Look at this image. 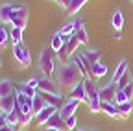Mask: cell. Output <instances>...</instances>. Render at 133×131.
<instances>
[{"label": "cell", "mask_w": 133, "mask_h": 131, "mask_svg": "<svg viewBox=\"0 0 133 131\" xmlns=\"http://www.w3.org/2000/svg\"><path fill=\"white\" fill-rule=\"evenodd\" d=\"M81 79H83V76H81V72L78 70V67H76L72 61H69V63L61 65L56 81H57V85H59L61 91H70V89H74V87L79 83Z\"/></svg>", "instance_id": "obj_1"}, {"label": "cell", "mask_w": 133, "mask_h": 131, "mask_svg": "<svg viewBox=\"0 0 133 131\" xmlns=\"http://www.w3.org/2000/svg\"><path fill=\"white\" fill-rule=\"evenodd\" d=\"M52 52L54 50L50 46H44L41 56H39V68H41V72H43L44 78H52L54 72H56V61H54Z\"/></svg>", "instance_id": "obj_2"}, {"label": "cell", "mask_w": 133, "mask_h": 131, "mask_svg": "<svg viewBox=\"0 0 133 131\" xmlns=\"http://www.w3.org/2000/svg\"><path fill=\"white\" fill-rule=\"evenodd\" d=\"M13 59H15V68L17 70H26L31 65V54L22 43L13 46Z\"/></svg>", "instance_id": "obj_3"}, {"label": "cell", "mask_w": 133, "mask_h": 131, "mask_svg": "<svg viewBox=\"0 0 133 131\" xmlns=\"http://www.w3.org/2000/svg\"><path fill=\"white\" fill-rule=\"evenodd\" d=\"M28 19H30V11L26 6H17L13 17H11V26L13 28H21L24 30L28 26Z\"/></svg>", "instance_id": "obj_4"}, {"label": "cell", "mask_w": 133, "mask_h": 131, "mask_svg": "<svg viewBox=\"0 0 133 131\" xmlns=\"http://www.w3.org/2000/svg\"><path fill=\"white\" fill-rule=\"evenodd\" d=\"M39 92H46V94H61V89L57 85V81H54L52 78H41L39 81Z\"/></svg>", "instance_id": "obj_5"}, {"label": "cell", "mask_w": 133, "mask_h": 131, "mask_svg": "<svg viewBox=\"0 0 133 131\" xmlns=\"http://www.w3.org/2000/svg\"><path fill=\"white\" fill-rule=\"evenodd\" d=\"M57 111H59V109L54 107V105H46L39 114H35V118H33V120H35V126H46V122L52 118Z\"/></svg>", "instance_id": "obj_6"}, {"label": "cell", "mask_w": 133, "mask_h": 131, "mask_svg": "<svg viewBox=\"0 0 133 131\" xmlns=\"http://www.w3.org/2000/svg\"><path fill=\"white\" fill-rule=\"evenodd\" d=\"M116 92H118V85L113 83V81H109V85H105V87L100 89V100H102V102H111V104H113Z\"/></svg>", "instance_id": "obj_7"}, {"label": "cell", "mask_w": 133, "mask_h": 131, "mask_svg": "<svg viewBox=\"0 0 133 131\" xmlns=\"http://www.w3.org/2000/svg\"><path fill=\"white\" fill-rule=\"evenodd\" d=\"M69 96L74 98V100H78V102H89V98H87V89H85V78H83L74 89L69 91Z\"/></svg>", "instance_id": "obj_8"}, {"label": "cell", "mask_w": 133, "mask_h": 131, "mask_svg": "<svg viewBox=\"0 0 133 131\" xmlns=\"http://www.w3.org/2000/svg\"><path fill=\"white\" fill-rule=\"evenodd\" d=\"M78 105H79V102L78 100H74V98H69L65 104H63V107L59 109V114H61V118L63 120H66L69 116H72V114H76V109H78Z\"/></svg>", "instance_id": "obj_9"}, {"label": "cell", "mask_w": 133, "mask_h": 131, "mask_svg": "<svg viewBox=\"0 0 133 131\" xmlns=\"http://www.w3.org/2000/svg\"><path fill=\"white\" fill-rule=\"evenodd\" d=\"M131 94H133V83L128 85L126 89H118V92H116L115 96V102L113 104H126V102H131Z\"/></svg>", "instance_id": "obj_10"}, {"label": "cell", "mask_w": 133, "mask_h": 131, "mask_svg": "<svg viewBox=\"0 0 133 131\" xmlns=\"http://www.w3.org/2000/svg\"><path fill=\"white\" fill-rule=\"evenodd\" d=\"M15 9H17L15 4H2V6H0V22H2V24L11 22V17H13Z\"/></svg>", "instance_id": "obj_11"}, {"label": "cell", "mask_w": 133, "mask_h": 131, "mask_svg": "<svg viewBox=\"0 0 133 131\" xmlns=\"http://www.w3.org/2000/svg\"><path fill=\"white\" fill-rule=\"evenodd\" d=\"M44 127H50V129H59V131H69V129H66L65 120L61 118V114H59V111H57L54 116L46 122V126H44Z\"/></svg>", "instance_id": "obj_12"}, {"label": "cell", "mask_w": 133, "mask_h": 131, "mask_svg": "<svg viewBox=\"0 0 133 131\" xmlns=\"http://www.w3.org/2000/svg\"><path fill=\"white\" fill-rule=\"evenodd\" d=\"M15 105H17V100H15V94H11V96H4V98H0V111L2 113H11L13 109H15Z\"/></svg>", "instance_id": "obj_13"}, {"label": "cell", "mask_w": 133, "mask_h": 131, "mask_svg": "<svg viewBox=\"0 0 133 131\" xmlns=\"http://www.w3.org/2000/svg\"><path fill=\"white\" fill-rule=\"evenodd\" d=\"M48 104H46V100H44V98H43V94L37 91V94L35 96H33L31 98V107H33V116H35V114H39L44 107H46Z\"/></svg>", "instance_id": "obj_14"}, {"label": "cell", "mask_w": 133, "mask_h": 131, "mask_svg": "<svg viewBox=\"0 0 133 131\" xmlns=\"http://www.w3.org/2000/svg\"><path fill=\"white\" fill-rule=\"evenodd\" d=\"M11 94H15V85H13V81L8 79V78H2V79H0V98L11 96Z\"/></svg>", "instance_id": "obj_15"}, {"label": "cell", "mask_w": 133, "mask_h": 131, "mask_svg": "<svg viewBox=\"0 0 133 131\" xmlns=\"http://www.w3.org/2000/svg\"><path fill=\"white\" fill-rule=\"evenodd\" d=\"M41 94H43V98L46 100L48 105H54V107H57V109L63 107V98H61V94H46V92H41Z\"/></svg>", "instance_id": "obj_16"}, {"label": "cell", "mask_w": 133, "mask_h": 131, "mask_svg": "<svg viewBox=\"0 0 133 131\" xmlns=\"http://www.w3.org/2000/svg\"><path fill=\"white\" fill-rule=\"evenodd\" d=\"M126 72H128V61H126V59H122L118 65H116V70H115V74H113V79H111V81H113V83H118V79H120Z\"/></svg>", "instance_id": "obj_17"}, {"label": "cell", "mask_w": 133, "mask_h": 131, "mask_svg": "<svg viewBox=\"0 0 133 131\" xmlns=\"http://www.w3.org/2000/svg\"><path fill=\"white\" fill-rule=\"evenodd\" d=\"M116 109H118V116L120 118H128L129 114H131V111H133V102H126V104H118L116 105Z\"/></svg>", "instance_id": "obj_18"}, {"label": "cell", "mask_w": 133, "mask_h": 131, "mask_svg": "<svg viewBox=\"0 0 133 131\" xmlns=\"http://www.w3.org/2000/svg\"><path fill=\"white\" fill-rule=\"evenodd\" d=\"M105 74H107V65H105L104 61L96 63V65H94V68H92V78H96V79H102Z\"/></svg>", "instance_id": "obj_19"}, {"label": "cell", "mask_w": 133, "mask_h": 131, "mask_svg": "<svg viewBox=\"0 0 133 131\" xmlns=\"http://www.w3.org/2000/svg\"><path fill=\"white\" fill-rule=\"evenodd\" d=\"M102 111H104L105 114H109V116H113V118H120V116H118V109H116V104L102 102Z\"/></svg>", "instance_id": "obj_20"}, {"label": "cell", "mask_w": 133, "mask_h": 131, "mask_svg": "<svg viewBox=\"0 0 133 131\" xmlns=\"http://www.w3.org/2000/svg\"><path fill=\"white\" fill-rule=\"evenodd\" d=\"M89 2V0H72V2H70V6L69 8H66L65 11H66V15H76L83 6H85Z\"/></svg>", "instance_id": "obj_21"}, {"label": "cell", "mask_w": 133, "mask_h": 131, "mask_svg": "<svg viewBox=\"0 0 133 131\" xmlns=\"http://www.w3.org/2000/svg\"><path fill=\"white\" fill-rule=\"evenodd\" d=\"M81 54L89 59L91 65H96V63H100V59H102V52L96 50V48H94V50H85V52H81Z\"/></svg>", "instance_id": "obj_22"}, {"label": "cell", "mask_w": 133, "mask_h": 131, "mask_svg": "<svg viewBox=\"0 0 133 131\" xmlns=\"http://www.w3.org/2000/svg\"><path fill=\"white\" fill-rule=\"evenodd\" d=\"M113 28H115V31H122V28H124V15L118 9L113 13Z\"/></svg>", "instance_id": "obj_23"}, {"label": "cell", "mask_w": 133, "mask_h": 131, "mask_svg": "<svg viewBox=\"0 0 133 131\" xmlns=\"http://www.w3.org/2000/svg\"><path fill=\"white\" fill-rule=\"evenodd\" d=\"M15 91H17V92H21V94H26L28 98H33V96L37 94V91H35V89H31L28 83H19V85L15 87Z\"/></svg>", "instance_id": "obj_24"}, {"label": "cell", "mask_w": 133, "mask_h": 131, "mask_svg": "<svg viewBox=\"0 0 133 131\" xmlns=\"http://www.w3.org/2000/svg\"><path fill=\"white\" fill-rule=\"evenodd\" d=\"M74 37L79 41V44H83V46H87L89 44V35H87V30H85V26H81L79 30H76L74 31Z\"/></svg>", "instance_id": "obj_25"}, {"label": "cell", "mask_w": 133, "mask_h": 131, "mask_svg": "<svg viewBox=\"0 0 133 131\" xmlns=\"http://www.w3.org/2000/svg\"><path fill=\"white\" fill-rule=\"evenodd\" d=\"M22 33H24V30H21V28H11V31H9V37H11L13 46L22 43Z\"/></svg>", "instance_id": "obj_26"}, {"label": "cell", "mask_w": 133, "mask_h": 131, "mask_svg": "<svg viewBox=\"0 0 133 131\" xmlns=\"http://www.w3.org/2000/svg\"><path fill=\"white\" fill-rule=\"evenodd\" d=\"M11 41V37H9V31L6 30V26L4 24H0V48H6V44Z\"/></svg>", "instance_id": "obj_27"}, {"label": "cell", "mask_w": 133, "mask_h": 131, "mask_svg": "<svg viewBox=\"0 0 133 131\" xmlns=\"http://www.w3.org/2000/svg\"><path fill=\"white\" fill-rule=\"evenodd\" d=\"M63 46H65V43H63L61 35H59V33H56V35L52 37V41H50V48H52L54 52H59Z\"/></svg>", "instance_id": "obj_28"}, {"label": "cell", "mask_w": 133, "mask_h": 131, "mask_svg": "<svg viewBox=\"0 0 133 131\" xmlns=\"http://www.w3.org/2000/svg\"><path fill=\"white\" fill-rule=\"evenodd\" d=\"M35 118L33 114H26V113H21L19 114V127L22 129V127H28L30 124H31V120Z\"/></svg>", "instance_id": "obj_29"}, {"label": "cell", "mask_w": 133, "mask_h": 131, "mask_svg": "<svg viewBox=\"0 0 133 131\" xmlns=\"http://www.w3.org/2000/svg\"><path fill=\"white\" fill-rule=\"evenodd\" d=\"M74 31H76V26H74V22H66L59 31H57V33L63 37V35H74Z\"/></svg>", "instance_id": "obj_30"}, {"label": "cell", "mask_w": 133, "mask_h": 131, "mask_svg": "<svg viewBox=\"0 0 133 131\" xmlns=\"http://www.w3.org/2000/svg\"><path fill=\"white\" fill-rule=\"evenodd\" d=\"M131 83H133V79H131V74H129V70H128V72L118 79V83H116V85H118V89H126V87L131 85Z\"/></svg>", "instance_id": "obj_31"}, {"label": "cell", "mask_w": 133, "mask_h": 131, "mask_svg": "<svg viewBox=\"0 0 133 131\" xmlns=\"http://www.w3.org/2000/svg\"><path fill=\"white\" fill-rule=\"evenodd\" d=\"M65 124H66V129H69V131H74V129H78V118H76V114L69 116V118L65 120Z\"/></svg>", "instance_id": "obj_32"}, {"label": "cell", "mask_w": 133, "mask_h": 131, "mask_svg": "<svg viewBox=\"0 0 133 131\" xmlns=\"http://www.w3.org/2000/svg\"><path fill=\"white\" fill-rule=\"evenodd\" d=\"M39 81H41V78L39 76H31L28 81H26V83L31 87V89H35V91H39Z\"/></svg>", "instance_id": "obj_33"}, {"label": "cell", "mask_w": 133, "mask_h": 131, "mask_svg": "<svg viewBox=\"0 0 133 131\" xmlns=\"http://www.w3.org/2000/svg\"><path fill=\"white\" fill-rule=\"evenodd\" d=\"M4 126H8V114L0 111V127H4Z\"/></svg>", "instance_id": "obj_34"}, {"label": "cell", "mask_w": 133, "mask_h": 131, "mask_svg": "<svg viewBox=\"0 0 133 131\" xmlns=\"http://www.w3.org/2000/svg\"><path fill=\"white\" fill-rule=\"evenodd\" d=\"M70 2H72V0H57V4H59L61 8H65V9L70 6Z\"/></svg>", "instance_id": "obj_35"}, {"label": "cell", "mask_w": 133, "mask_h": 131, "mask_svg": "<svg viewBox=\"0 0 133 131\" xmlns=\"http://www.w3.org/2000/svg\"><path fill=\"white\" fill-rule=\"evenodd\" d=\"M115 39L120 41V39H122V31H115Z\"/></svg>", "instance_id": "obj_36"}, {"label": "cell", "mask_w": 133, "mask_h": 131, "mask_svg": "<svg viewBox=\"0 0 133 131\" xmlns=\"http://www.w3.org/2000/svg\"><path fill=\"white\" fill-rule=\"evenodd\" d=\"M0 131H15V129L9 127V126H4V127H0Z\"/></svg>", "instance_id": "obj_37"}, {"label": "cell", "mask_w": 133, "mask_h": 131, "mask_svg": "<svg viewBox=\"0 0 133 131\" xmlns=\"http://www.w3.org/2000/svg\"><path fill=\"white\" fill-rule=\"evenodd\" d=\"M44 131H59V129H50V127H46Z\"/></svg>", "instance_id": "obj_38"}, {"label": "cell", "mask_w": 133, "mask_h": 131, "mask_svg": "<svg viewBox=\"0 0 133 131\" xmlns=\"http://www.w3.org/2000/svg\"><path fill=\"white\" fill-rule=\"evenodd\" d=\"M0 67H2V56H0Z\"/></svg>", "instance_id": "obj_39"}, {"label": "cell", "mask_w": 133, "mask_h": 131, "mask_svg": "<svg viewBox=\"0 0 133 131\" xmlns=\"http://www.w3.org/2000/svg\"><path fill=\"white\" fill-rule=\"evenodd\" d=\"M131 102H133V94H131Z\"/></svg>", "instance_id": "obj_40"}, {"label": "cell", "mask_w": 133, "mask_h": 131, "mask_svg": "<svg viewBox=\"0 0 133 131\" xmlns=\"http://www.w3.org/2000/svg\"><path fill=\"white\" fill-rule=\"evenodd\" d=\"M91 131H96V129H91Z\"/></svg>", "instance_id": "obj_41"}, {"label": "cell", "mask_w": 133, "mask_h": 131, "mask_svg": "<svg viewBox=\"0 0 133 131\" xmlns=\"http://www.w3.org/2000/svg\"><path fill=\"white\" fill-rule=\"evenodd\" d=\"M54 2H57V0H54Z\"/></svg>", "instance_id": "obj_42"}]
</instances>
